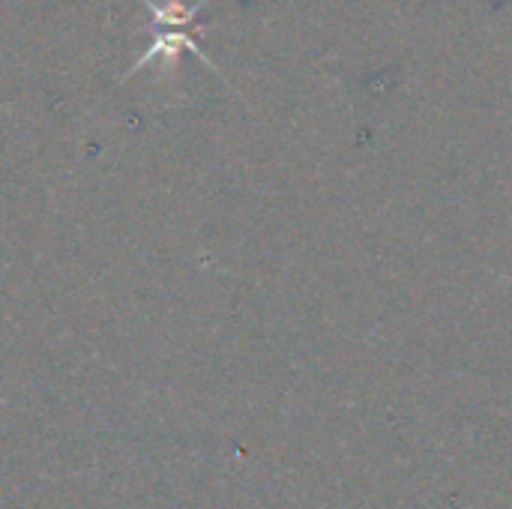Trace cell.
<instances>
[{"mask_svg": "<svg viewBox=\"0 0 512 509\" xmlns=\"http://www.w3.org/2000/svg\"><path fill=\"white\" fill-rule=\"evenodd\" d=\"M147 3V9L153 12V21L159 24V27H180V24H189L192 18H195V12L201 9V3H195V6H186L183 0H168L165 6H159V3H153V0H144Z\"/></svg>", "mask_w": 512, "mask_h": 509, "instance_id": "cell-2", "label": "cell"}, {"mask_svg": "<svg viewBox=\"0 0 512 509\" xmlns=\"http://www.w3.org/2000/svg\"><path fill=\"white\" fill-rule=\"evenodd\" d=\"M180 48H189V51H195V54H198V57H201V60L207 63V57H204V54L198 51V45L192 42V36H189V33H171V30H156V36H153V45H150V48H147V51H144V54H141V57H138L135 63H132V69H129V72H126L123 78L135 75L138 69H144V66H147V63H150L153 57H159V54H165L168 60H174V57L180 54Z\"/></svg>", "mask_w": 512, "mask_h": 509, "instance_id": "cell-1", "label": "cell"}]
</instances>
